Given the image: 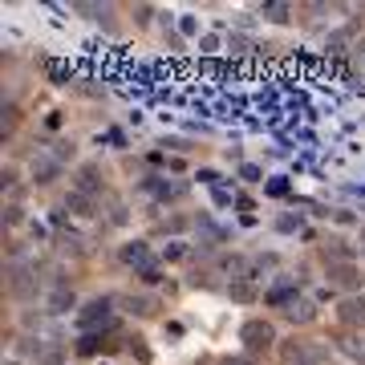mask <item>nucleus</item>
<instances>
[{
    "mask_svg": "<svg viewBox=\"0 0 365 365\" xmlns=\"http://www.w3.org/2000/svg\"><path fill=\"white\" fill-rule=\"evenodd\" d=\"M81 329H86V333H90V329H106L110 325V321H114V300L110 297H98V300H90V304H86V309H81Z\"/></svg>",
    "mask_w": 365,
    "mask_h": 365,
    "instance_id": "obj_1",
    "label": "nucleus"
},
{
    "mask_svg": "<svg viewBox=\"0 0 365 365\" xmlns=\"http://www.w3.org/2000/svg\"><path fill=\"white\" fill-rule=\"evenodd\" d=\"M240 337L248 341L252 349H272V341H276V329L268 325V321H248V325L240 329Z\"/></svg>",
    "mask_w": 365,
    "mask_h": 365,
    "instance_id": "obj_2",
    "label": "nucleus"
},
{
    "mask_svg": "<svg viewBox=\"0 0 365 365\" xmlns=\"http://www.w3.org/2000/svg\"><path fill=\"white\" fill-rule=\"evenodd\" d=\"M284 357L292 365H321L325 361V349H321V345H309V341H297V345L284 349Z\"/></svg>",
    "mask_w": 365,
    "mask_h": 365,
    "instance_id": "obj_3",
    "label": "nucleus"
},
{
    "mask_svg": "<svg viewBox=\"0 0 365 365\" xmlns=\"http://www.w3.org/2000/svg\"><path fill=\"white\" fill-rule=\"evenodd\" d=\"M122 260L143 272V268H150V248H146L143 240H130V244H122Z\"/></svg>",
    "mask_w": 365,
    "mask_h": 365,
    "instance_id": "obj_4",
    "label": "nucleus"
},
{
    "mask_svg": "<svg viewBox=\"0 0 365 365\" xmlns=\"http://www.w3.org/2000/svg\"><path fill=\"white\" fill-rule=\"evenodd\" d=\"M29 170H33V179H37V182H53L57 175H61V163L41 155V158H33V167H29Z\"/></svg>",
    "mask_w": 365,
    "mask_h": 365,
    "instance_id": "obj_5",
    "label": "nucleus"
},
{
    "mask_svg": "<svg viewBox=\"0 0 365 365\" xmlns=\"http://www.w3.org/2000/svg\"><path fill=\"white\" fill-rule=\"evenodd\" d=\"M284 313H288V321L304 325V321H313V317H317V309H313V300H300V297H297V300L284 309Z\"/></svg>",
    "mask_w": 365,
    "mask_h": 365,
    "instance_id": "obj_6",
    "label": "nucleus"
},
{
    "mask_svg": "<svg viewBox=\"0 0 365 365\" xmlns=\"http://www.w3.org/2000/svg\"><path fill=\"white\" fill-rule=\"evenodd\" d=\"M146 191H155L158 199H175V195H182V187H175V182H167V179H158V175H150V179H146Z\"/></svg>",
    "mask_w": 365,
    "mask_h": 365,
    "instance_id": "obj_7",
    "label": "nucleus"
},
{
    "mask_svg": "<svg viewBox=\"0 0 365 365\" xmlns=\"http://www.w3.org/2000/svg\"><path fill=\"white\" fill-rule=\"evenodd\" d=\"M73 309V292L69 288H53L49 292V313H69Z\"/></svg>",
    "mask_w": 365,
    "mask_h": 365,
    "instance_id": "obj_8",
    "label": "nucleus"
},
{
    "mask_svg": "<svg viewBox=\"0 0 365 365\" xmlns=\"http://www.w3.org/2000/svg\"><path fill=\"white\" fill-rule=\"evenodd\" d=\"M264 300H268V304H284V309H288V304L297 300V288H292V284H280V288H272Z\"/></svg>",
    "mask_w": 365,
    "mask_h": 365,
    "instance_id": "obj_9",
    "label": "nucleus"
},
{
    "mask_svg": "<svg viewBox=\"0 0 365 365\" xmlns=\"http://www.w3.org/2000/svg\"><path fill=\"white\" fill-rule=\"evenodd\" d=\"M122 304H126L130 313H138V317H150V313H155V300H150V297H126Z\"/></svg>",
    "mask_w": 365,
    "mask_h": 365,
    "instance_id": "obj_10",
    "label": "nucleus"
},
{
    "mask_svg": "<svg viewBox=\"0 0 365 365\" xmlns=\"http://www.w3.org/2000/svg\"><path fill=\"white\" fill-rule=\"evenodd\" d=\"M329 276H333V280H337V284H357V268H353V264H337V268H329Z\"/></svg>",
    "mask_w": 365,
    "mask_h": 365,
    "instance_id": "obj_11",
    "label": "nucleus"
},
{
    "mask_svg": "<svg viewBox=\"0 0 365 365\" xmlns=\"http://www.w3.org/2000/svg\"><path fill=\"white\" fill-rule=\"evenodd\" d=\"M102 182H98V170L93 167H81V175H78V191H86V195H93Z\"/></svg>",
    "mask_w": 365,
    "mask_h": 365,
    "instance_id": "obj_12",
    "label": "nucleus"
},
{
    "mask_svg": "<svg viewBox=\"0 0 365 365\" xmlns=\"http://www.w3.org/2000/svg\"><path fill=\"white\" fill-rule=\"evenodd\" d=\"M66 207H73V215H93V203H90V195H86V191H73V195L66 199Z\"/></svg>",
    "mask_w": 365,
    "mask_h": 365,
    "instance_id": "obj_13",
    "label": "nucleus"
},
{
    "mask_svg": "<svg viewBox=\"0 0 365 365\" xmlns=\"http://www.w3.org/2000/svg\"><path fill=\"white\" fill-rule=\"evenodd\" d=\"M220 49H223V37H220V33H203V37H199V53H207V57H215Z\"/></svg>",
    "mask_w": 365,
    "mask_h": 365,
    "instance_id": "obj_14",
    "label": "nucleus"
},
{
    "mask_svg": "<svg viewBox=\"0 0 365 365\" xmlns=\"http://www.w3.org/2000/svg\"><path fill=\"white\" fill-rule=\"evenodd\" d=\"M187 256H191V248H187L182 240H175V244H167V248H163V260H187Z\"/></svg>",
    "mask_w": 365,
    "mask_h": 365,
    "instance_id": "obj_15",
    "label": "nucleus"
},
{
    "mask_svg": "<svg viewBox=\"0 0 365 365\" xmlns=\"http://www.w3.org/2000/svg\"><path fill=\"white\" fill-rule=\"evenodd\" d=\"M288 13H292L288 4H264V16H268V21H276V25H284Z\"/></svg>",
    "mask_w": 365,
    "mask_h": 365,
    "instance_id": "obj_16",
    "label": "nucleus"
},
{
    "mask_svg": "<svg viewBox=\"0 0 365 365\" xmlns=\"http://www.w3.org/2000/svg\"><path fill=\"white\" fill-rule=\"evenodd\" d=\"M345 321H357V325H365V300H349V304H345Z\"/></svg>",
    "mask_w": 365,
    "mask_h": 365,
    "instance_id": "obj_17",
    "label": "nucleus"
},
{
    "mask_svg": "<svg viewBox=\"0 0 365 365\" xmlns=\"http://www.w3.org/2000/svg\"><path fill=\"white\" fill-rule=\"evenodd\" d=\"M232 297H235V300H256V288L244 284V280H235V284H232Z\"/></svg>",
    "mask_w": 365,
    "mask_h": 365,
    "instance_id": "obj_18",
    "label": "nucleus"
},
{
    "mask_svg": "<svg viewBox=\"0 0 365 365\" xmlns=\"http://www.w3.org/2000/svg\"><path fill=\"white\" fill-rule=\"evenodd\" d=\"M179 33L182 37H199V21L195 16H179Z\"/></svg>",
    "mask_w": 365,
    "mask_h": 365,
    "instance_id": "obj_19",
    "label": "nucleus"
},
{
    "mask_svg": "<svg viewBox=\"0 0 365 365\" xmlns=\"http://www.w3.org/2000/svg\"><path fill=\"white\" fill-rule=\"evenodd\" d=\"M240 179H244V182H260V167L244 163V167H240Z\"/></svg>",
    "mask_w": 365,
    "mask_h": 365,
    "instance_id": "obj_20",
    "label": "nucleus"
},
{
    "mask_svg": "<svg viewBox=\"0 0 365 365\" xmlns=\"http://www.w3.org/2000/svg\"><path fill=\"white\" fill-rule=\"evenodd\" d=\"M227 49H232V53H252V41L248 37H232V41H227Z\"/></svg>",
    "mask_w": 365,
    "mask_h": 365,
    "instance_id": "obj_21",
    "label": "nucleus"
},
{
    "mask_svg": "<svg viewBox=\"0 0 365 365\" xmlns=\"http://www.w3.org/2000/svg\"><path fill=\"white\" fill-rule=\"evenodd\" d=\"M268 195H288V179H272L268 182Z\"/></svg>",
    "mask_w": 365,
    "mask_h": 365,
    "instance_id": "obj_22",
    "label": "nucleus"
},
{
    "mask_svg": "<svg viewBox=\"0 0 365 365\" xmlns=\"http://www.w3.org/2000/svg\"><path fill=\"white\" fill-rule=\"evenodd\" d=\"M143 280H146V284H158V280H163V272H158V264H150V268H143Z\"/></svg>",
    "mask_w": 365,
    "mask_h": 365,
    "instance_id": "obj_23",
    "label": "nucleus"
},
{
    "mask_svg": "<svg viewBox=\"0 0 365 365\" xmlns=\"http://www.w3.org/2000/svg\"><path fill=\"white\" fill-rule=\"evenodd\" d=\"M300 227V215H284V220H280V232H297Z\"/></svg>",
    "mask_w": 365,
    "mask_h": 365,
    "instance_id": "obj_24",
    "label": "nucleus"
},
{
    "mask_svg": "<svg viewBox=\"0 0 365 365\" xmlns=\"http://www.w3.org/2000/svg\"><path fill=\"white\" fill-rule=\"evenodd\" d=\"M41 365H61V353H57V349L45 353V357H41Z\"/></svg>",
    "mask_w": 365,
    "mask_h": 365,
    "instance_id": "obj_25",
    "label": "nucleus"
},
{
    "mask_svg": "<svg viewBox=\"0 0 365 365\" xmlns=\"http://www.w3.org/2000/svg\"><path fill=\"white\" fill-rule=\"evenodd\" d=\"M227 365H252V361H248V357H232Z\"/></svg>",
    "mask_w": 365,
    "mask_h": 365,
    "instance_id": "obj_26",
    "label": "nucleus"
}]
</instances>
